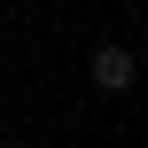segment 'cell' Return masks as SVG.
<instances>
[{"label":"cell","mask_w":148,"mask_h":148,"mask_svg":"<svg viewBox=\"0 0 148 148\" xmlns=\"http://www.w3.org/2000/svg\"><path fill=\"white\" fill-rule=\"evenodd\" d=\"M133 70H140V62H133V47H94V62H86V78H94L101 94H125V86H133Z\"/></svg>","instance_id":"6da1fadb"}]
</instances>
